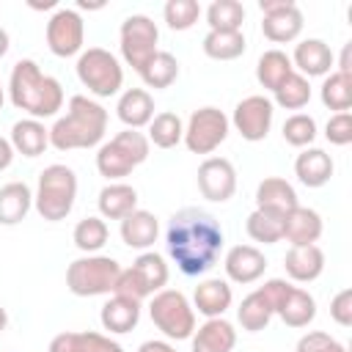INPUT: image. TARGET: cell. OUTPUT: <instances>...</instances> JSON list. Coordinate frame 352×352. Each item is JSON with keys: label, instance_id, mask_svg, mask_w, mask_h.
Returning a JSON list of instances; mask_svg holds the SVG:
<instances>
[{"label": "cell", "instance_id": "44dd1931", "mask_svg": "<svg viewBox=\"0 0 352 352\" xmlns=\"http://www.w3.org/2000/svg\"><path fill=\"white\" fill-rule=\"evenodd\" d=\"M192 352H234L236 346V330L228 319H206L192 336Z\"/></svg>", "mask_w": 352, "mask_h": 352}, {"label": "cell", "instance_id": "60d3db41", "mask_svg": "<svg viewBox=\"0 0 352 352\" xmlns=\"http://www.w3.org/2000/svg\"><path fill=\"white\" fill-rule=\"evenodd\" d=\"M132 270L143 278V283L148 286V292H151V297L157 294V292H162L165 289V283H168V264H165V258L160 256V253H154V250H143L138 258H135V264H132Z\"/></svg>", "mask_w": 352, "mask_h": 352}, {"label": "cell", "instance_id": "db71d44e", "mask_svg": "<svg viewBox=\"0 0 352 352\" xmlns=\"http://www.w3.org/2000/svg\"><path fill=\"white\" fill-rule=\"evenodd\" d=\"M77 6H80V8H102L104 3H88V0H80Z\"/></svg>", "mask_w": 352, "mask_h": 352}, {"label": "cell", "instance_id": "7bdbcfd3", "mask_svg": "<svg viewBox=\"0 0 352 352\" xmlns=\"http://www.w3.org/2000/svg\"><path fill=\"white\" fill-rule=\"evenodd\" d=\"M162 16L170 30H190L201 16V6L198 0H168Z\"/></svg>", "mask_w": 352, "mask_h": 352}, {"label": "cell", "instance_id": "7402d4cb", "mask_svg": "<svg viewBox=\"0 0 352 352\" xmlns=\"http://www.w3.org/2000/svg\"><path fill=\"white\" fill-rule=\"evenodd\" d=\"M116 113L126 129H143L154 118V99L146 88H126L118 96Z\"/></svg>", "mask_w": 352, "mask_h": 352}, {"label": "cell", "instance_id": "f5cc1de1", "mask_svg": "<svg viewBox=\"0 0 352 352\" xmlns=\"http://www.w3.org/2000/svg\"><path fill=\"white\" fill-rule=\"evenodd\" d=\"M6 324H8V314H6V308L0 305V333L6 330Z\"/></svg>", "mask_w": 352, "mask_h": 352}, {"label": "cell", "instance_id": "7dc6e473", "mask_svg": "<svg viewBox=\"0 0 352 352\" xmlns=\"http://www.w3.org/2000/svg\"><path fill=\"white\" fill-rule=\"evenodd\" d=\"M138 352H179L173 344H168V341H157V338H151V341H143L140 346H138Z\"/></svg>", "mask_w": 352, "mask_h": 352}, {"label": "cell", "instance_id": "b9f144b4", "mask_svg": "<svg viewBox=\"0 0 352 352\" xmlns=\"http://www.w3.org/2000/svg\"><path fill=\"white\" fill-rule=\"evenodd\" d=\"M283 140L294 148H308L316 140V121L308 113H294L283 121Z\"/></svg>", "mask_w": 352, "mask_h": 352}, {"label": "cell", "instance_id": "816d5d0a", "mask_svg": "<svg viewBox=\"0 0 352 352\" xmlns=\"http://www.w3.org/2000/svg\"><path fill=\"white\" fill-rule=\"evenodd\" d=\"M28 6H30V8H55L58 3H55V0H44V3H36V0H30Z\"/></svg>", "mask_w": 352, "mask_h": 352}, {"label": "cell", "instance_id": "bcb514c9", "mask_svg": "<svg viewBox=\"0 0 352 352\" xmlns=\"http://www.w3.org/2000/svg\"><path fill=\"white\" fill-rule=\"evenodd\" d=\"M330 316L336 324L349 327L352 324V289H341L333 300H330Z\"/></svg>", "mask_w": 352, "mask_h": 352}, {"label": "cell", "instance_id": "8d00e7d4", "mask_svg": "<svg viewBox=\"0 0 352 352\" xmlns=\"http://www.w3.org/2000/svg\"><path fill=\"white\" fill-rule=\"evenodd\" d=\"M148 143H154L157 148H173L176 143H182L184 138V124L176 113L165 110V113H154L151 124H148Z\"/></svg>", "mask_w": 352, "mask_h": 352}, {"label": "cell", "instance_id": "83f0119b", "mask_svg": "<svg viewBox=\"0 0 352 352\" xmlns=\"http://www.w3.org/2000/svg\"><path fill=\"white\" fill-rule=\"evenodd\" d=\"M50 146V129L38 118H22L11 126V148L22 157H38Z\"/></svg>", "mask_w": 352, "mask_h": 352}, {"label": "cell", "instance_id": "f6af8a7d", "mask_svg": "<svg viewBox=\"0 0 352 352\" xmlns=\"http://www.w3.org/2000/svg\"><path fill=\"white\" fill-rule=\"evenodd\" d=\"M324 138L333 146H349L352 143V116L349 113H333L327 126H324Z\"/></svg>", "mask_w": 352, "mask_h": 352}, {"label": "cell", "instance_id": "ffe728a7", "mask_svg": "<svg viewBox=\"0 0 352 352\" xmlns=\"http://www.w3.org/2000/svg\"><path fill=\"white\" fill-rule=\"evenodd\" d=\"M322 236V217L316 209L308 206H294L283 217V239L294 245H316Z\"/></svg>", "mask_w": 352, "mask_h": 352}, {"label": "cell", "instance_id": "30bf717a", "mask_svg": "<svg viewBox=\"0 0 352 352\" xmlns=\"http://www.w3.org/2000/svg\"><path fill=\"white\" fill-rule=\"evenodd\" d=\"M228 116L220 107H198L184 126V146L192 154H212L228 138Z\"/></svg>", "mask_w": 352, "mask_h": 352}, {"label": "cell", "instance_id": "d590c367", "mask_svg": "<svg viewBox=\"0 0 352 352\" xmlns=\"http://www.w3.org/2000/svg\"><path fill=\"white\" fill-rule=\"evenodd\" d=\"M140 74V80L148 85V88H170L173 82H176V77H179V60L170 55V52H162V50H157V55L138 72Z\"/></svg>", "mask_w": 352, "mask_h": 352}, {"label": "cell", "instance_id": "1f68e13d", "mask_svg": "<svg viewBox=\"0 0 352 352\" xmlns=\"http://www.w3.org/2000/svg\"><path fill=\"white\" fill-rule=\"evenodd\" d=\"M292 72H294L292 58L283 50H267V52H261V58L256 63V80L267 91H275Z\"/></svg>", "mask_w": 352, "mask_h": 352}, {"label": "cell", "instance_id": "9a60e30c", "mask_svg": "<svg viewBox=\"0 0 352 352\" xmlns=\"http://www.w3.org/2000/svg\"><path fill=\"white\" fill-rule=\"evenodd\" d=\"M292 66L305 80H311V77H327L330 69L336 66V58H333V50L322 38H302L294 47Z\"/></svg>", "mask_w": 352, "mask_h": 352}, {"label": "cell", "instance_id": "f35d334b", "mask_svg": "<svg viewBox=\"0 0 352 352\" xmlns=\"http://www.w3.org/2000/svg\"><path fill=\"white\" fill-rule=\"evenodd\" d=\"M272 96H275V104L283 107V110H302V107L311 102V82H308L302 74L292 72V74L272 91Z\"/></svg>", "mask_w": 352, "mask_h": 352}, {"label": "cell", "instance_id": "e0dca14e", "mask_svg": "<svg viewBox=\"0 0 352 352\" xmlns=\"http://www.w3.org/2000/svg\"><path fill=\"white\" fill-rule=\"evenodd\" d=\"M231 302H234V292L228 280H220V278H206L192 292V311H198L206 319L223 316L231 308Z\"/></svg>", "mask_w": 352, "mask_h": 352}, {"label": "cell", "instance_id": "5bb4252c", "mask_svg": "<svg viewBox=\"0 0 352 352\" xmlns=\"http://www.w3.org/2000/svg\"><path fill=\"white\" fill-rule=\"evenodd\" d=\"M198 190L206 201L223 204L236 192V170L226 157H206L198 165Z\"/></svg>", "mask_w": 352, "mask_h": 352}, {"label": "cell", "instance_id": "681fc988", "mask_svg": "<svg viewBox=\"0 0 352 352\" xmlns=\"http://www.w3.org/2000/svg\"><path fill=\"white\" fill-rule=\"evenodd\" d=\"M349 55H352V44H344V50H341V60H338V74L352 77V60H349Z\"/></svg>", "mask_w": 352, "mask_h": 352}, {"label": "cell", "instance_id": "ee69618b", "mask_svg": "<svg viewBox=\"0 0 352 352\" xmlns=\"http://www.w3.org/2000/svg\"><path fill=\"white\" fill-rule=\"evenodd\" d=\"M294 352H346V346L333 338L330 333H322V330H311L305 336H300L297 341V349Z\"/></svg>", "mask_w": 352, "mask_h": 352}, {"label": "cell", "instance_id": "4fadbf2b", "mask_svg": "<svg viewBox=\"0 0 352 352\" xmlns=\"http://www.w3.org/2000/svg\"><path fill=\"white\" fill-rule=\"evenodd\" d=\"M272 118H275V104L272 99L261 96V94H253V96H245L236 107H234V116L228 124H234V129L250 140V143H258L270 135V126H272Z\"/></svg>", "mask_w": 352, "mask_h": 352}, {"label": "cell", "instance_id": "5b68a950", "mask_svg": "<svg viewBox=\"0 0 352 352\" xmlns=\"http://www.w3.org/2000/svg\"><path fill=\"white\" fill-rule=\"evenodd\" d=\"M148 151H151V143L140 129H124V132L113 135L107 143L99 146L96 170L104 179L118 182V179L129 176L140 162H146Z\"/></svg>", "mask_w": 352, "mask_h": 352}, {"label": "cell", "instance_id": "ba28073f", "mask_svg": "<svg viewBox=\"0 0 352 352\" xmlns=\"http://www.w3.org/2000/svg\"><path fill=\"white\" fill-rule=\"evenodd\" d=\"M148 314H151L154 327L170 341H184V338H190L195 333V311H192L190 300L179 289L157 292L151 297Z\"/></svg>", "mask_w": 352, "mask_h": 352}, {"label": "cell", "instance_id": "3957f363", "mask_svg": "<svg viewBox=\"0 0 352 352\" xmlns=\"http://www.w3.org/2000/svg\"><path fill=\"white\" fill-rule=\"evenodd\" d=\"M107 132V110L91 96L74 94L66 113L50 126V146L58 151L94 148Z\"/></svg>", "mask_w": 352, "mask_h": 352}, {"label": "cell", "instance_id": "4dcf8cb0", "mask_svg": "<svg viewBox=\"0 0 352 352\" xmlns=\"http://www.w3.org/2000/svg\"><path fill=\"white\" fill-rule=\"evenodd\" d=\"M283 217L286 214H278V212H270V209H253L245 220V231L253 242L275 245V242L283 239Z\"/></svg>", "mask_w": 352, "mask_h": 352}, {"label": "cell", "instance_id": "d4e9b609", "mask_svg": "<svg viewBox=\"0 0 352 352\" xmlns=\"http://www.w3.org/2000/svg\"><path fill=\"white\" fill-rule=\"evenodd\" d=\"M294 206H300L297 201V190L280 179V176H267L258 182L256 187V209H270L278 214H289Z\"/></svg>", "mask_w": 352, "mask_h": 352}, {"label": "cell", "instance_id": "4316f807", "mask_svg": "<svg viewBox=\"0 0 352 352\" xmlns=\"http://www.w3.org/2000/svg\"><path fill=\"white\" fill-rule=\"evenodd\" d=\"M157 236H160V223L146 209H135L121 220V239L126 248L148 250L157 242Z\"/></svg>", "mask_w": 352, "mask_h": 352}, {"label": "cell", "instance_id": "9c48e42d", "mask_svg": "<svg viewBox=\"0 0 352 352\" xmlns=\"http://www.w3.org/2000/svg\"><path fill=\"white\" fill-rule=\"evenodd\" d=\"M157 41H160V28H157V22L151 16L132 14V16H126L121 22V33H118L121 58L135 72H140L157 55Z\"/></svg>", "mask_w": 352, "mask_h": 352}, {"label": "cell", "instance_id": "603a6c76", "mask_svg": "<svg viewBox=\"0 0 352 352\" xmlns=\"http://www.w3.org/2000/svg\"><path fill=\"white\" fill-rule=\"evenodd\" d=\"M333 170H336L333 157H330L324 148L308 146V148H302V151L297 154V160H294V173H297V179H300L305 187H324V184L333 179Z\"/></svg>", "mask_w": 352, "mask_h": 352}, {"label": "cell", "instance_id": "8fae6325", "mask_svg": "<svg viewBox=\"0 0 352 352\" xmlns=\"http://www.w3.org/2000/svg\"><path fill=\"white\" fill-rule=\"evenodd\" d=\"M261 11V33L272 41V44H289L302 33V11L297 3L292 0H261L258 3Z\"/></svg>", "mask_w": 352, "mask_h": 352}, {"label": "cell", "instance_id": "7c38bea8", "mask_svg": "<svg viewBox=\"0 0 352 352\" xmlns=\"http://www.w3.org/2000/svg\"><path fill=\"white\" fill-rule=\"evenodd\" d=\"M85 44V22L74 8H58L47 19V47L58 58L80 55Z\"/></svg>", "mask_w": 352, "mask_h": 352}, {"label": "cell", "instance_id": "484cf974", "mask_svg": "<svg viewBox=\"0 0 352 352\" xmlns=\"http://www.w3.org/2000/svg\"><path fill=\"white\" fill-rule=\"evenodd\" d=\"M96 204L102 220H124L129 212L138 209V190L124 182H110L99 190Z\"/></svg>", "mask_w": 352, "mask_h": 352}, {"label": "cell", "instance_id": "836d02e7", "mask_svg": "<svg viewBox=\"0 0 352 352\" xmlns=\"http://www.w3.org/2000/svg\"><path fill=\"white\" fill-rule=\"evenodd\" d=\"M201 47H204V55L212 58V60H234V58H239V55L245 52L248 41H245L242 30H236V33L209 30V33L204 36Z\"/></svg>", "mask_w": 352, "mask_h": 352}, {"label": "cell", "instance_id": "74e56055", "mask_svg": "<svg viewBox=\"0 0 352 352\" xmlns=\"http://www.w3.org/2000/svg\"><path fill=\"white\" fill-rule=\"evenodd\" d=\"M319 96H322V104L327 110H336V113H349L352 107V77L346 74H338V72H330L319 88Z\"/></svg>", "mask_w": 352, "mask_h": 352}, {"label": "cell", "instance_id": "277c9868", "mask_svg": "<svg viewBox=\"0 0 352 352\" xmlns=\"http://www.w3.org/2000/svg\"><path fill=\"white\" fill-rule=\"evenodd\" d=\"M74 198H77V173L69 165L55 162L38 173L33 206L44 220H50V223L66 220V214L74 206Z\"/></svg>", "mask_w": 352, "mask_h": 352}, {"label": "cell", "instance_id": "8992f818", "mask_svg": "<svg viewBox=\"0 0 352 352\" xmlns=\"http://www.w3.org/2000/svg\"><path fill=\"white\" fill-rule=\"evenodd\" d=\"M118 275H121V264L116 258L91 253L82 258H74L66 267V286L77 297H99V294L116 292Z\"/></svg>", "mask_w": 352, "mask_h": 352}, {"label": "cell", "instance_id": "11a10c76", "mask_svg": "<svg viewBox=\"0 0 352 352\" xmlns=\"http://www.w3.org/2000/svg\"><path fill=\"white\" fill-rule=\"evenodd\" d=\"M3 102H6V88H3V82H0V110H3Z\"/></svg>", "mask_w": 352, "mask_h": 352}, {"label": "cell", "instance_id": "d6986e66", "mask_svg": "<svg viewBox=\"0 0 352 352\" xmlns=\"http://www.w3.org/2000/svg\"><path fill=\"white\" fill-rule=\"evenodd\" d=\"M50 352H124V346L96 330H69L50 341Z\"/></svg>", "mask_w": 352, "mask_h": 352}, {"label": "cell", "instance_id": "52a82bcc", "mask_svg": "<svg viewBox=\"0 0 352 352\" xmlns=\"http://www.w3.org/2000/svg\"><path fill=\"white\" fill-rule=\"evenodd\" d=\"M77 77L80 82L88 88V94L107 99L116 96L124 85V69L118 63V58L110 50L102 47H88L77 55Z\"/></svg>", "mask_w": 352, "mask_h": 352}, {"label": "cell", "instance_id": "6da1fadb", "mask_svg": "<svg viewBox=\"0 0 352 352\" xmlns=\"http://www.w3.org/2000/svg\"><path fill=\"white\" fill-rule=\"evenodd\" d=\"M165 248L179 272L195 278L214 267L223 248V228L206 209L184 206L168 220Z\"/></svg>", "mask_w": 352, "mask_h": 352}, {"label": "cell", "instance_id": "7a4b0ae2", "mask_svg": "<svg viewBox=\"0 0 352 352\" xmlns=\"http://www.w3.org/2000/svg\"><path fill=\"white\" fill-rule=\"evenodd\" d=\"M8 96L11 104L30 118H50L63 107V88L55 77L44 74L36 60L22 58L14 63L8 77Z\"/></svg>", "mask_w": 352, "mask_h": 352}, {"label": "cell", "instance_id": "ac0fdd59", "mask_svg": "<svg viewBox=\"0 0 352 352\" xmlns=\"http://www.w3.org/2000/svg\"><path fill=\"white\" fill-rule=\"evenodd\" d=\"M286 275L297 283H311L324 272V253L319 245H294L283 256Z\"/></svg>", "mask_w": 352, "mask_h": 352}, {"label": "cell", "instance_id": "f907efd6", "mask_svg": "<svg viewBox=\"0 0 352 352\" xmlns=\"http://www.w3.org/2000/svg\"><path fill=\"white\" fill-rule=\"evenodd\" d=\"M8 44H11V41H8V33H6L3 28H0V58H3L6 52H8Z\"/></svg>", "mask_w": 352, "mask_h": 352}, {"label": "cell", "instance_id": "cb8c5ba5", "mask_svg": "<svg viewBox=\"0 0 352 352\" xmlns=\"http://www.w3.org/2000/svg\"><path fill=\"white\" fill-rule=\"evenodd\" d=\"M99 322L107 333H116V336H124L129 330L138 327L140 322V302L138 300H129V297H121V294H113L102 311H99Z\"/></svg>", "mask_w": 352, "mask_h": 352}, {"label": "cell", "instance_id": "2e32d148", "mask_svg": "<svg viewBox=\"0 0 352 352\" xmlns=\"http://www.w3.org/2000/svg\"><path fill=\"white\" fill-rule=\"evenodd\" d=\"M226 275L234 283H253L264 275L267 258L256 245H234L223 258Z\"/></svg>", "mask_w": 352, "mask_h": 352}, {"label": "cell", "instance_id": "ab89813d", "mask_svg": "<svg viewBox=\"0 0 352 352\" xmlns=\"http://www.w3.org/2000/svg\"><path fill=\"white\" fill-rule=\"evenodd\" d=\"M107 236H110V231H107V223L102 217H82L74 226V234H72L77 250H82L85 256L99 253L107 245Z\"/></svg>", "mask_w": 352, "mask_h": 352}, {"label": "cell", "instance_id": "c3c4849f", "mask_svg": "<svg viewBox=\"0 0 352 352\" xmlns=\"http://www.w3.org/2000/svg\"><path fill=\"white\" fill-rule=\"evenodd\" d=\"M11 162H14V148H11V140L0 138V170H6Z\"/></svg>", "mask_w": 352, "mask_h": 352}, {"label": "cell", "instance_id": "e575fe53", "mask_svg": "<svg viewBox=\"0 0 352 352\" xmlns=\"http://www.w3.org/2000/svg\"><path fill=\"white\" fill-rule=\"evenodd\" d=\"M242 22H245V6L239 0H214L206 8V25H209V30L236 33V30H242Z\"/></svg>", "mask_w": 352, "mask_h": 352}, {"label": "cell", "instance_id": "f1b7e54d", "mask_svg": "<svg viewBox=\"0 0 352 352\" xmlns=\"http://www.w3.org/2000/svg\"><path fill=\"white\" fill-rule=\"evenodd\" d=\"M275 314L280 316V322L286 327H308L314 322V316H316V300L305 289L292 286L286 292V297L280 300V305H278Z\"/></svg>", "mask_w": 352, "mask_h": 352}, {"label": "cell", "instance_id": "f546056e", "mask_svg": "<svg viewBox=\"0 0 352 352\" xmlns=\"http://www.w3.org/2000/svg\"><path fill=\"white\" fill-rule=\"evenodd\" d=\"M33 206V192L25 182H8L0 187V223L16 226L28 217Z\"/></svg>", "mask_w": 352, "mask_h": 352}, {"label": "cell", "instance_id": "d6a6232c", "mask_svg": "<svg viewBox=\"0 0 352 352\" xmlns=\"http://www.w3.org/2000/svg\"><path fill=\"white\" fill-rule=\"evenodd\" d=\"M272 316H275V311H272V305L267 302V297H264L258 289L250 292V294L239 302V308H236V319H239L242 330H248V333L264 330Z\"/></svg>", "mask_w": 352, "mask_h": 352}]
</instances>
